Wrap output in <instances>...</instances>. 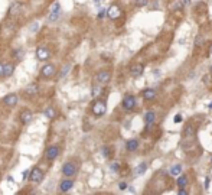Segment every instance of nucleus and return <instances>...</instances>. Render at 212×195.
<instances>
[{
  "instance_id": "nucleus-40",
  "label": "nucleus",
  "mask_w": 212,
  "mask_h": 195,
  "mask_svg": "<svg viewBox=\"0 0 212 195\" xmlns=\"http://www.w3.org/2000/svg\"><path fill=\"white\" fill-rule=\"evenodd\" d=\"M3 75V64H2V62H0V77Z\"/></svg>"
},
{
  "instance_id": "nucleus-28",
  "label": "nucleus",
  "mask_w": 212,
  "mask_h": 195,
  "mask_svg": "<svg viewBox=\"0 0 212 195\" xmlns=\"http://www.w3.org/2000/svg\"><path fill=\"white\" fill-rule=\"evenodd\" d=\"M101 152H103V156L104 157H107V159L111 157V148H108V146H103Z\"/></svg>"
},
{
  "instance_id": "nucleus-32",
  "label": "nucleus",
  "mask_w": 212,
  "mask_h": 195,
  "mask_svg": "<svg viewBox=\"0 0 212 195\" xmlns=\"http://www.w3.org/2000/svg\"><path fill=\"white\" fill-rule=\"evenodd\" d=\"M201 45H202V36H201V35H198V36H196V39H195V48L201 46Z\"/></svg>"
},
{
  "instance_id": "nucleus-38",
  "label": "nucleus",
  "mask_w": 212,
  "mask_h": 195,
  "mask_svg": "<svg viewBox=\"0 0 212 195\" xmlns=\"http://www.w3.org/2000/svg\"><path fill=\"white\" fill-rule=\"evenodd\" d=\"M173 121H175V123H180V121H182V116H180V114H178V116H175V119H173Z\"/></svg>"
},
{
  "instance_id": "nucleus-12",
  "label": "nucleus",
  "mask_w": 212,
  "mask_h": 195,
  "mask_svg": "<svg viewBox=\"0 0 212 195\" xmlns=\"http://www.w3.org/2000/svg\"><path fill=\"white\" fill-rule=\"evenodd\" d=\"M18 100H19V98H18L16 94H7L5 98H3V104L7 105V107H14V105L18 104Z\"/></svg>"
},
{
  "instance_id": "nucleus-26",
  "label": "nucleus",
  "mask_w": 212,
  "mask_h": 195,
  "mask_svg": "<svg viewBox=\"0 0 212 195\" xmlns=\"http://www.w3.org/2000/svg\"><path fill=\"white\" fill-rule=\"evenodd\" d=\"M103 84H95L94 87H92V97H98L100 94H101V93H103Z\"/></svg>"
},
{
  "instance_id": "nucleus-34",
  "label": "nucleus",
  "mask_w": 212,
  "mask_h": 195,
  "mask_svg": "<svg viewBox=\"0 0 212 195\" xmlns=\"http://www.w3.org/2000/svg\"><path fill=\"white\" fill-rule=\"evenodd\" d=\"M38 29H39V23L38 22H35V23L30 26V32H38Z\"/></svg>"
},
{
  "instance_id": "nucleus-30",
  "label": "nucleus",
  "mask_w": 212,
  "mask_h": 195,
  "mask_svg": "<svg viewBox=\"0 0 212 195\" xmlns=\"http://www.w3.org/2000/svg\"><path fill=\"white\" fill-rule=\"evenodd\" d=\"M69 70H71V65L69 64H66V65H64V68H62V71H61V78H64V77L69 72Z\"/></svg>"
},
{
  "instance_id": "nucleus-20",
  "label": "nucleus",
  "mask_w": 212,
  "mask_h": 195,
  "mask_svg": "<svg viewBox=\"0 0 212 195\" xmlns=\"http://www.w3.org/2000/svg\"><path fill=\"white\" fill-rule=\"evenodd\" d=\"M156 120V113L155 111H147L146 114H144V121H146V124H153Z\"/></svg>"
},
{
  "instance_id": "nucleus-45",
  "label": "nucleus",
  "mask_w": 212,
  "mask_h": 195,
  "mask_svg": "<svg viewBox=\"0 0 212 195\" xmlns=\"http://www.w3.org/2000/svg\"><path fill=\"white\" fill-rule=\"evenodd\" d=\"M209 71H211V74H212V65H211V70H209Z\"/></svg>"
},
{
  "instance_id": "nucleus-7",
  "label": "nucleus",
  "mask_w": 212,
  "mask_h": 195,
  "mask_svg": "<svg viewBox=\"0 0 212 195\" xmlns=\"http://www.w3.org/2000/svg\"><path fill=\"white\" fill-rule=\"evenodd\" d=\"M59 16H61V5L55 3V5L52 6V10H51V13H49V16H48V19H49V22H57L59 19Z\"/></svg>"
},
{
  "instance_id": "nucleus-5",
  "label": "nucleus",
  "mask_w": 212,
  "mask_h": 195,
  "mask_svg": "<svg viewBox=\"0 0 212 195\" xmlns=\"http://www.w3.org/2000/svg\"><path fill=\"white\" fill-rule=\"evenodd\" d=\"M32 119H33V113L30 111V110L25 109V110H22V111L19 113V120H20V123L23 124V126H26V124L30 123Z\"/></svg>"
},
{
  "instance_id": "nucleus-4",
  "label": "nucleus",
  "mask_w": 212,
  "mask_h": 195,
  "mask_svg": "<svg viewBox=\"0 0 212 195\" xmlns=\"http://www.w3.org/2000/svg\"><path fill=\"white\" fill-rule=\"evenodd\" d=\"M55 72H57L55 65L46 64V65H43L42 70H41V77H42V78H52V77L55 75Z\"/></svg>"
},
{
  "instance_id": "nucleus-14",
  "label": "nucleus",
  "mask_w": 212,
  "mask_h": 195,
  "mask_svg": "<svg viewBox=\"0 0 212 195\" xmlns=\"http://www.w3.org/2000/svg\"><path fill=\"white\" fill-rule=\"evenodd\" d=\"M72 186H74V181L72 179H64L59 184V191L61 192H68L69 189H72Z\"/></svg>"
},
{
  "instance_id": "nucleus-43",
  "label": "nucleus",
  "mask_w": 212,
  "mask_h": 195,
  "mask_svg": "<svg viewBox=\"0 0 212 195\" xmlns=\"http://www.w3.org/2000/svg\"><path fill=\"white\" fill-rule=\"evenodd\" d=\"M190 3V0H183V5H189Z\"/></svg>"
},
{
  "instance_id": "nucleus-22",
  "label": "nucleus",
  "mask_w": 212,
  "mask_h": 195,
  "mask_svg": "<svg viewBox=\"0 0 212 195\" xmlns=\"http://www.w3.org/2000/svg\"><path fill=\"white\" fill-rule=\"evenodd\" d=\"M14 71V65L13 64H6L3 65V77H10Z\"/></svg>"
},
{
  "instance_id": "nucleus-8",
  "label": "nucleus",
  "mask_w": 212,
  "mask_h": 195,
  "mask_svg": "<svg viewBox=\"0 0 212 195\" xmlns=\"http://www.w3.org/2000/svg\"><path fill=\"white\" fill-rule=\"evenodd\" d=\"M121 105L124 110H133L136 107V98H134V95H126L123 98Z\"/></svg>"
},
{
  "instance_id": "nucleus-18",
  "label": "nucleus",
  "mask_w": 212,
  "mask_h": 195,
  "mask_svg": "<svg viewBox=\"0 0 212 195\" xmlns=\"http://www.w3.org/2000/svg\"><path fill=\"white\" fill-rule=\"evenodd\" d=\"M146 169H147V163L146 162H141V163H139V165L136 166V169H134V175L136 176L143 175V173L146 172Z\"/></svg>"
},
{
  "instance_id": "nucleus-39",
  "label": "nucleus",
  "mask_w": 212,
  "mask_h": 195,
  "mask_svg": "<svg viewBox=\"0 0 212 195\" xmlns=\"http://www.w3.org/2000/svg\"><path fill=\"white\" fill-rule=\"evenodd\" d=\"M179 194H180V195H186V194H188V192H186V191H185V189H183V188H180V191H179Z\"/></svg>"
},
{
  "instance_id": "nucleus-37",
  "label": "nucleus",
  "mask_w": 212,
  "mask_h": 195,
  "mask_svg": "<svg viewBox=\"0 0 212 195\" xmlns=\"http://www.w3.org/2000/svg\"><path fill=\"white\" fill-rule=\"evenodd\" d=\"M118 188H120L121 191H124L126 188H127V184H126V182H120V184H118Z\"/></svg>"
},
{
  "instance_id": "nucleus-10",
  "label": "nucleus",
  "mask_w": 212,
  "mask_h": 195,
  "mask_svg": "<svg viewBox=\"0 0 212 195\" xmlns=\"http://www.w3.org/2000/svg\"><path fill=\"white\" fill-rule=\"evenodd\" d=\"M22 9H23V3H20V2H13V3L9 6V14L10 16H18V14L22 12Z\"/></svg>"
},
{
  "instance_id": "nucleus-42",
  "label": "nucleus",
  "mask_w": 212,
  "mask_h": 195,
  "mask_svg": "<svg viewBox=\"0 0 212 195\" xmlns=\"http://www.w3.org/2000/svg\"><path fill=\"white\" fill-rule=\"evenodd\" d=\"M94 5L95 6H100V0H94Z\"/></svg>"
},
{
  "instance_id": "nucleus-15",
  "label": "nucleus",
  "mask_w": 212,
  "mask_h": 195,
  "mask_svg": "<svg viewBox=\"0 0 212 195\" xmlns=\"http://www.w3.org/2000/svg\"><path fill=\"white\" fill-rule=\"evenodd\" d=\"M143 70H144V67H143L141 64L132 65V67H130V75L132 77H140L141 74H143Z\"/></svg>"
},
{
  "instance_id": "nucleus-13",
  "label": "nucleus",
  "mask_w": 212,
  "mask_h": 195,
  "mask_svg": "<svg viewBox=\"0 0 212 195\" xmlns=\"http://www.w3.org/2000/svg\"><path fill=\"white\" fill-rule=\"evenodd\" d=\"M36 57H38V59H41V61H46L48 58H49V51H48L46 46H38V49H36Z\"/></svg>"
},
{
  "instance_id": "nucleus-41",
  "label": "nucleus",
  "mask_w": 212,
  "mask_h": 195,
  "mask_svg": "<svg viewBox=\"0 0 212 195\" xmlns=\"http://www.w3.org/2000/svg\"><path fill=\"white\" fill-rule=\"evenodd\" d=\"M28 176H29V171H25V172H23V179H26Z\"/></svg>"
},
{
  "instance_id": "nucleus-44",
  "label": "nucleus",
  "mask_w": 212,
  "mask_h": 195,
  "mask_svg": "<svg viewBox=\"0 0 212 195\" xmlns=\"http://www.w3.org/2000/svg\"><path fill=\"white\" fill-rule=\"evenodd\" d=\"M208 107H209V109H212V103H209V104H208Z\"/></svg>"
},
{
  "instance_id": "nucleus-17",
  "label": "nucleus",
  "mask_w": 212,
  "mask_h": 195,
  "mask_svg": "<svg viewBox=\"0 0 212 195\" xmlns=\"http://www.w3.org/2000/svg\"><path fill=\"white\" fill-rule=\"evenodd\" d=\"M43 116L46 117V119H55V116H57V111H55V109L52 107V105H48L46 109L43 110Z\"/></svg>"
},
{
  "instance_id": "nucleus-21",
  "label": "nucleus",
  "mask_w": 212,
  "mask_h": 195,
  "mask_svg": "<svg viewBox=\"0 0 212 195\" xmlns=\"http://www.w3.org/2000/svg\"><path fill=\"white\" fill-rule=\"evenodd\" d=\"M25 57V49L23 48H16L13 51V58L16 59V61H22Z\"/></svg>"
},
{
  "instance_id": "nucleus-31",
  "label": "nucleus",
  "mask_w": 212,
  "mask_h": 195,
  "mask_svg": "<svg viewBox=\"0 0 212 195\" xmlns=\"http://www.w3.org/2000/svg\"><path fill=\"white\" fill-rule=\"evenodd\" d=\"M110 169L113 172H118V169H120V165H118L117 162H113L111 165H110Z\"/></svg>"
},
{
  "instance_id": "nucleus-35",
  "label": "nucleus",
  "mask_w": 212,
  "mask_h": 195,
  "mask_svg": "<svg viewBox=\"0 0 212 195\" xmlns=\"http://www.w3.org/2000/svg\"><path fill=\"white\" fill-rule=\"evenodd\" d=\"M209 182H211V176L208 175L206 178H205V189H208V188H209Z\"/></svg>"
},
{
  "instance_id": "nucleus-19",
  "label": "nucleus",
  "mask_w": 212,
  "mask_h": 195,
  "mask_svg": "<svg viewBox=\"0 0 212 195\" xmlns=\"http://www.w3.org/2000/svg\"><path fill=\"white\" fill-rule=\"evenodd\" d=\"M137 148H139V142H137L136 139H130V140H127V143H126V149H127V150L133 152V150H136Z\"/></svg>"
},
{
  "instance_id": "nucleus-24",
  "label": "nucleus",
  "mask_w": 212,
  "mask_h": 195,
  "mask_svg": "<svg viewBox=\"0 0 212 195\" xmlns=\"http://www.w3.org/2000/svg\"><path fill=\"white\" fill-rule=\"evenodd\" d=\"M186 136H188V137H193V136H195V129H193L190 124H188V126L183 129V137H186Z\"/></svg>"
},
{
  "instance_id": "nucleus-27",
  "label": "nucleus",
  "mask_w": 212,
  "mask_h": 195,
  "mask_svg": "<svg viewBox=\"0 0 212 195\" xmlns=\"http://www.w3.org/2000/svg\"><path fill=\"white\" fill-rule=\"evenodd\" d=\"M180 172H182V166L180 165H173V166L170 168V175H180Z\"/></svg>"
},
{
  "instance_id": "nucleus-46",
  "label": "nucleus",
  "mask_w": 212,
  "mask_h": 195,
  "mask_svg": "<svg viewBox=\"0 0 212 195\" xmlns=\"http://www.w3.org/2000/svg\"><path fill=\"white\" fill-rule=\"evenodd\" d=\"M211 55H212V49H211Z\"/></svg>"
},
{
  "instance_id": "nucleus-36",
  "label": "nucleus",
  "mask_w": 212,
  "mask_h": 195,
  "mask_svg": "<svg viewBox=\"0 0 212 195\" xmlns=\"http://www.w3.org/2000/svg\"><path fill=\"white\" fill-rule=\"evenodd\" d=\"M105 14H107V12H105L104 9H101V10H100V13H98V19H103Z\"/></svg>"
},
{
  "instance_id": "nucleus-2",
  "label": "nucleus",
  "mask_w": 212,
  "mask_h": 195,
  "mask_svg": "<svg viewBox=\"0 0 212 195\" xmlns=\"http://www.w3.org/2000/svg\"><path fill=\"white\" fill-rule=\"evenodd\" d=\"M105 111H107V103L104 100H97L92 104V113H94L95 116H104L105 114Z\"/></svg>"
},
{
  "instance_id": "nucleus-25",
  "label": "nucleus",
  "mask_w": 212,
  "mask_h": 195,
  "mask_svg": "<svg viewBox=\"0 0 212 195\" xmlns=\"http://www.w3.org/2000/svg\"><path fill=\"white\" fill-rule=\"evenodd\" d=\"M176 184H178V186H179V188H185V186L188 185V178H186L185 175H180L179 178H178Z\"/></svg>"
},
{
  "instance_id": "nucleus-16",
  "label": "nucleus",
  "mask_w": 212,
  "mask_h": 195,
  "mask_svg": "<svg viewBox=\"0 0 212 195\" xmlns=\"http://www.w3.org/2000/svg\"><path fill=\"white\" fill-rule=\"evenodd\" d=\"M39 93V87L38 84H35V82H32V84H29V86H26V88H25V94L26 95H36Z\"/></svg>"
},
{
  "instance_id": "nucleus-33",
  "label": "nucleus",
  "mask_w": 212,
  "mask_h": 195,
  "mask_svg": "<svg viewBox=\"0 0 212 195\" xmlns=\"http://www.w3.org/2000/svg\"><path fill=\"white\" fill-rule=\"evenodd\" d=\"M149 3V0H136V5L139 7H143V6H146Z\"/></svg>"
},
{
  "instance_id": "nucleus-9",
  "label": "nucleus",
  "mask_w": 212,
  "mask_h": 195,
  "mask_svg": "<svg viewBox=\"0 0 212 195\" xmlns=\"http://www.w3.org/2000/svg\"><path fill=\"white\" fill-rule=\"evenodd\" d=\"M95 80H97V82H100V84H107V82H110V80H111V72L110 71H100L98 74H97V77H95Z\"/></svg>"
},
{
  "instance_id": "nucleus-1",
  "label": "nucleus",
  "mask_w": 212,
  "mask_h": 195,
  "mask_svg": "<svg viewBox=\"0 0 212 195\" xmlns=\"http://www.w3.org/2000/svg\"><path fill=\"white\" fill-rule=\"evenodd\" d=\"M43 176H45V173H43L42 169L38 166H35L32 171H30V173H29V179H30V182H33V184H41V182L43 181Z\"/></svg>"
},
{
  "instance_id": "nucleus-23",
  "label": "nucleus",
  "mask_w": 212,
  "mask_h": 195,
  "mask_svg": "<svg viewBox=\"0 0 212 195\" xmlns=\"http://www.w3.org/2000/svg\"><path fill=\"white\" fill-rule=\"evenodd\" d=\"M155 97H156L155 90H151V88H147V90L143 91V98H144V100H153Z\"/></svg>"
},
{
  "instance_id": "nucleus-29",
  "label": "nucleus",
  "mask_w": 212,
  "mask_h": 195,
  "mask_svg": "<svg viewBox=\"0 0 212 195\" xmlns=\"http://www.w3.org/2000/svg\"><path fill=\"white\" fill-rule=\"evenodd\" d=\"M212 74L211 72H209V74H208V75H205L203 77V82H205V86L206 87H209V86H212Z\"/></svg>"
},
{
  "instance_id": "nucleus-3",
  "label": "nucleus",
  "mask_w": 212,
  "mask_h": 195,
  "mask_svg": "<svg viewBox=\"0 0 212 195\" xmlns=\"http://www.w3.org/2000/svg\"><path fill=\"white\" fill-rule=\"evenodd\" d=\"M78 171V168L74 162H65L64 165H62V173L66 176V178H71V176H74Z\"/></svg>"
},
{
  "instance_id": "nucleus-11",
  "label": "nucleus",
  "mask_w": 212,
  "mask_h": 195,
  "mask_svg": "<svg viewBox=\"0 0 212 195\" xmlns=\"http://www.w3.org/2000/svg\"><path fill=\"white\" fill-rule=\"evenodd\" d=\"M107 16H108L110 19L111 20H116V19H118L120 16H121V9L118 7V6H116V5H113L111 7H110L108 10H107Z\"/></svg>"
},
{
  "instance_id": "nucleus-6",
  "label": "nucleus",
  "mask_w": 212,
  "mask_h": 195,
  "mask_svg": "<svg viewBox=\"0 0 212 195\" xmlns=\"http://www.w3.org/2000/svg\"><path fill=\"white\" fill-rule=\"evenodd\" d=\"M58 156H59V148L55 146V145L49 146L46 149V152H45V157H46L48 161H55Z\"/></svg>"
}]
</instances>
